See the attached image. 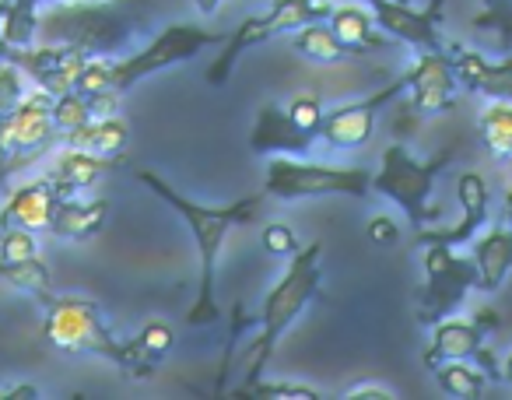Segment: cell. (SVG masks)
I'll use <instances>...</instances> for the list:
<instances>
[{"label": "cell", "instance_id": "cell-1", "mask_svg": "<svg viewBox=\"0 0 512 400\" xmlns=\"http://www.w3.org/2000/svg\"><path fill=\"white\" fill-rule=\"evenodd\" d=\"M137 179L162 200L165 208H172L183 225L190 229L193 243H197V299H193V309L186 313V320L193 327H211L218 323V253L221 243L232 229H242V225L253 222L267 204V193H246V197H235L232 204H197V200L183 197L172 183H165L158 172L137 169Z\"/></svg>", "mask_w": 512, "mask_h": 400}, {"label": "cell", "instance_id": "cell-2", "mask_svg": "<svg viewBox=\"0 0 512 400\" xmlns=\"http://www.w3.org/2000/svg\"><path fill=\"white\" fill-rule=\"evenodd\" d=\"M320 288H323V243H309V246H302L295 257H288V267H285V274H281V281L264 295L260 330H256L253 344H249V355H246V383H242V393H249L264 379V369L271 365L281 337H285L288 330H292V323L306 313V306L320 295Z\"/></svg>", "mask_w": 512, "mask_h": 400}, {"label": "cell", "instance_id": "cell-3", "mask_svg": "<svg viewBox=\"0 0 512 400\" xmlns=\"http://www.w3.org/2000/svg\"><path fill=\"white\" fill-rule=\"evenodd\" d=\"M43 337L53 348L67 351V355H99L106 362H113L120 372L134 379L155 376L158 362L141 351V344L130 337H116L109 330L102 309L92 299H74V295H50L46 299V320H43Z\"/></svg>", "mask_w": 512, "mask_h": 400}, {"label": "cell", "instance_id": "cell-4", "mask_svg": "<svg viewBox=\"0 0 512 400\" xmlns=\"http://www.w3.org/2000/svg\"><path fill=\"white\" fill-rule=\"evenodd\" d=\"M137 36L130 11L113 0H57L39 11V43L74 46L88 57H113L123 53Z\"/></svg>", "mask_w": 512, "mask_h": 400}, {"label": "cell", "instance_id": "cell-5", "mask_svg": "<svg viewBox=\"0 0 512 400\" xmlns=\"http://www.w3.org/2000/svg\"><path fill=\"white\" fill-rule=\"evenodd\" d=\"M453 162V148H442L435 158H414L404 144H390L383 151V162L372 172V190L379 197H386L390 204H397L404 211V218L411 222V229H425L428 222L439 218V208L432 204L435 183Z\"/></svg>", "mask_w": 512, "mask_h": 400}, {"label": "cell", "instance_id": "cell-6", "mask_svg": "<svg viewBox=\"0 0 512 400\" xmlns=\"http://www.w3.org/2000/svg\"><path fill=\"white\" fill-rule=\"evenodd\" d=\"M264 193L278 200H306L344 193L365 200L372 193V172L362 165H330L302 155H274L264 172Z\"/></svg>", "mask_w": 512, "mask_h": 400}, {"label": "cell", "instance_id": "cell-7", "mask_svg": "<svg viewBox=\"0 0 512 400\" xmlns=\"http://www.w3.org/2000/svg\"><path fill=\"white\" fill-rule=\"evenodd\" d=\"M330 8H334L330 0H274L264 15H249L232 36H225L221 53L214 57V64L207 67V85L225 88L242 53L253 50V46L271 43V39H278V36H288V32L302 29V25H309V22H327Z\"/></svg>", "mask_w": 512, "mask_h": 400}, {"label": "cell", "instance_id": "cell-8", "mask_svg": "<svg viewBox=\"0 0 512 400\" xmlns=\"http://www.w3.org/2000/svg\"><path fill=\"white\" fill-rule=\"evenodd\" d=\"M221 43H225V32L204 29V25H193V22H172L148 46H141V50L127 53L120 60H109V78H113L116 92L123 95L134 85H141L144 78H151V74L169 71L176 64H190L200 50Z\"/></svg>", "mask_w": 512, "mask_h": 400}, {"label": "cell", "instance_id": "cell-9", "mask_svg": "<svg viewBox=\"0 0 512 400\" xmlns=\"http://www.w3.org/2000/svg\"><path fill=\"white\" fill-rule=\"evenodd\" d=\"M64 141L53 123V95L32 88L8 116H0V183L53 151V144Z\"/></svg>", "mask_w": 512, "mask_h": 400}, {"label": "cell", "instance_id": "cell-10", "mask_svg": "<svg viewBox=\"0 0 512 400\" xmlns=\"http://www.w3.org/2000/svg\"><path fill=\"white\" fill-rule=\"evenodd\" d=\"M421 267H425V281L418 292V323L435 327L439 320L453 316L463 306V299L477 288V267L470 253L460 257L453 246L439 243L421 246Z\"/></svg>", "mask_w": 512, "mask_h": 400}, {"label": "cell", "instance_id": "cell-11", "mask_svg": "<svg viewBox=\"0 0 512 400\" xmlns=\"http://www.w3.org/2000/svg\"><path fill=\"white\" fill-rule=\"evenodd\" d=\"M495 323V316H477V320H439L432 327V344L425 351V365L435 369L442 362H477L481 372L488 379H502V365L495 362L491 348H484V337H488V327Z\"/></svg>", "mask_w": 512, "mask_h": 400}, {"label": "cell", "instance_id": "cell-12", "mask_svg": "<svg viewBox=\"0 0 512 400\" xmlns=\"http://www.w3.org/2000/svg\"><path fill=\"white\" fill-rule=\"evenodd\" d=\"M400 92H407L404 74H400V78H393L390 85H383L379 92L365 95V99L344 102V106L327 109V113H323V120H320V141H327L330 148H337V151L365 148V141H369L372 130H376L379 109L390 106Z\"/></svg>", "mask_w": 512, "mask_h": 400}, {"label": "cell", "instance_id": "cell-13", "mask_svg": "<svg viewBox=\"0 0 512 400\" xmlns=\"http://www.w3.org/2000/svg\"><path fill=\"white\" fill-rule=\"evenodd\" d=\"M376 18V29H383L390 39L411 46V50H446L442 43V11L446 0H428L425 8H414L411 0H365Z\"/></svg>", "mask_w": 512, "mask_h": 400}, {"label": "cell", "instance_id": "cell-14", "mask_svg": "<svg viewBox=\"0 0 512 400\" xmlns=\"http://www.w3.org/2000/svg\"><path fill=\"white\" fill-rule=\"evenodd\" d=\"M88 53L74 50V46H57V43H39V46H25V50L11 53V64L22 67L25 78L46 95H64L78 85V74L85 71Z\"/></svg>", "mask_w": 512, "mask_h": 400}, {"label": "cell", "instance_id": "cell-15", "mask_svg": "<svg viewBox=\"0 0 512 400\" xmlns=\"http://www.w3.org/2000/svg\"><path fill=\"white\" fill-rule=\"evenodd\" d=\"M404 81L407 92H411V106L421 116H442L453 109L460 81H456L453 64H449V50L418 53V60L404 71Z\"/></svg>", "mask_w": 512, "mask_h": 400}, {"label": "cell", "instance_id": "cell-16", "mask_svg": "<svg viewBox=\"0 0 512 400\" xmlns=\"http://www.w3.org/2000/svg\"><path fill=\"white\" fill-rule=\"evenodd\" d=\"M456 193H460V222L446 225V229H439V225L428 229L425 225V229L414 232V243L418 246L439 243V246H453L456 250V246H467L470 239L488 225V183H484L477 172H463Z\"/></svg>", "mask_w": 512, "mask_h": 400}, {"label": "cell", "instance_id": "cell-17", "mask_svg": "<svg viewBox=\"0 0 512 400\" xmlns=\"http://www.w3.org/2000/svg\"><path fill=\"white\" fill-rule=\"evenodd\" d=\"M449 64H453L456 81L467 92L512 102V53H505L502 60H488L481 50L449 46Z\"/></svg>", "mask_w": 512, "mask_h": 400}, {"label": "cell", "instance_id": "cell-18", "mask_svg": "<svg viewBox=\"0 0 512 400\" xmlns=\"http://www.w3.org/2000/svg\"><path fill=\"white\" fill-rule=\"evenodd\" d=\"M60 190L46 176L29 179L15 186L0 208V229H29V232H50L53 211H57Z\"/></svg>", "mask_w": 512, "mask_h": 400}, {"label": "cell", "instance_id": "cell-19", "mask_svg": "<svg viewBox=\"0 0 512 400\" xmlns=\"http://www.w3.org/2000/svg\"><path fill=\"white\" fill-rule=\"evenodd\" d=\"M316 141H320V137L295 127L288 109L274 106V102L260 106L253 130H249V148H253L256 155H309Z\"/></svg>", "mask_w": 512, "mask_h": 400}, {"label": "cell", "instance_id": "cell-20", "mask_svg": "<svg viewBox=\"0 0 512 400\" xmlns=\"http://www.w3.org/2000/svg\"><path fill=\"white\" fill-rule=\"evenodd\" d=\"M470 260L477 267V292L495 295L512 271V225H491L470 239Z\"/></svg>", "mask_w": 512, "mask_h": 400}, {"label": "cell", "instance_id": "cell-21", "mask_svg": "<svg viewBox=\"0 0 512 400\" xmlns=\"http://www.w3.org/2000/svg\"><path fill=\"white\" fill-rule=\"evenodd\" d=\"M120 158H102L92 155V151H81V148H64L53 165L46 169V179L60 190V197H74L78 190H88L95 186L109 169H116Z\"/></svg>", "mask_w": 512, "mask_h": 400}, {"label": "cell", "instance_id": "cell-22", "mask_svg": "<svg viewBox=\"0 0 512 400\" xmlns=\"http://www.w3.org/2000/svg\"><path fill=\"white\" fill-rule=\"evenodd\" d=\"M109 218V200L106 197H95V200H74V197H60L57 200V211H53V222L50 232L57 239H92L102 232Z\"/></svg>", "mask_w": 512, "mask_h": 400}, {"label": "cell", "instance_id": "cell-23", "mask_svg": "<svg viewBox=\"0 0 512 400\" xmlns=\"http://www.w3.org/2000/svg\"><path fill=\"white\" fill-rule=\"evenodd\" d=\"M127 141H130V127L123 116H99V120H88L78 130L64 134L67 148L92 151V155L102 158H120L127 151Z\"/></svg>", "mask_w": 512, "mask_h": 400}, {"label": "cell", "instance_id": "cell-24", "mask_svg": "<svg viewBox=\"0 0 512 400\" xmlns=\"http://www.w3.org/2000/svg\"><path fill=\"white\" fill-rule=\"evenodd\" d=\"M327 25L351 53H365V50H379L386 46V39L376 32V18L369 8H358V4H334L327 15Z\"/></svg>", "mask_w": 512, "mask_h": 400}, {"label": "cell", "instance_id": "cell-25", "mask_svg": "<svg viewBox=\"0 0 512 400\" xmlns=\"http://www.w3.org/2000/svg\"><path fill=\"white\" fill-rule=\"evenodd\" d=\"M292 46L299 57H306L309 64H320V67H334L355 57V53L330 32L327 22H309V25H302V29H295Z\"/></svg>", "mask_w": 512, "mask_h": 400}, {"label": "cell", "instance_id": "cell-26", "mask_svg": "<svg viewBox=\"0 0 512 400\" xmlns=\"http://www.w3.org/2000/svg\"><path fill=\"white\" fill-rule=\"evenodd\" d=\"M0 281H8L11 288L36 295V299H43V302L53 295V274H50V267H46L39 257L0 260Z\"/></svg>", "mask_w": 512, "mask_h": 400}, {"label": "cell", "instance_id": "cell-27", "mask_svg": "<svg viewBox=\"0 0 512 400\" xmlns=\"http://www.w3.org/2000/svg\"><path fill=\"white\" fill-rule=\"evenodd\" d=\"M477 127H481L484 148L505 162V158L512 155V102L491 99L488 109L481 113V123H477Z\"/></svg>", "mask_w": 512, "mask_h": 400}, {"label": "cell", "instance_id": "cell-28", "mask_svg": "<svg viewBox=\"0 0 512 400\" xmlns=\"http://www.w3.org/2000/svg\"><path fill=\"white\" fill-rule=\"evenodd\" d=\"M36 32H39V4L36 0H11L8 15L0 22V39L15 50L25 46H36Z\"/></svg>", "mask_w": 512, "mask_h": 400}, {"label": "cell", "instance_id": "cell-29", "mask_svg": "<svg viewBox=\"0 0 512 400\" xmlns=\"http://www.w3.org/2000/svg\"><path fill=\"white\" fill-rule=\"evenodd\" d=\"M432 372H435V383L442 386V393L460 400H477L484 393V383H488V376L467 362H442Z\"/></svg>", "mask_w": 512, "mask_h": 400}, {"label": "cell", "instance_id": "cell-30", "mask_svg": "<svg viewBox=\"0 0 512 400\" xmlns=\"http://www.w3.org/2000/svg\"><path fill=\"white\" fill-rule=\"evenodd\" d=\"M474 32L484 39H491V46L502 53H512V0L509 4H495V8H484V15H477Z\"/></svg>", "mask_w": 512, "mask_h": 400}, {"label": "cell", "instance_id": "cell-31", "mask_svg": "<svg viewBox=\"0 0 512 400\" xmlns=\"http://www.w3.org/2000/svg\"><path fill=\"white\" fill-rule=\"evenodd\" d=\"M92 120V106H88V99L81 92H64L53 99V123H57L60 137L71 134V130H78L81 123Z\"/></svg>", "mask_w": 512, "mask_h": 400}, {"label": "cell", "instance_id": "cell-32", "mask_svg": "<svg viewBox=\"0 0 512 400\" xmlns=\"http://www.w3.org/2000/svg\"><path fill=\"white\" fill-rule=\"evenodd\" d=\"M25 95H29V78H25V71L8 64V60H0V116H8Z\"/></svg>", "mask_w": 512, "mask_h": 400}, {"label": "cell", "instance_id": "cell-33", "mask_svg": "<svg viewBox=\"0 0 512 400\" xmlns=\"http://www.w3.org/2000/svg\"><path fill=\"white\" fill-rule=\"evenodd\" d=\"M137 344H141V351L148 358H155V362H162L165 355L172 351V344H176V334H172V327L169 323H162V320H151V323H144L141 327V334L134 337Z\"/></svg>", "mask_w": 512, "mask_h": 400}, {"label": "cell", "instance_id": "cell-34", "mask_svg": "<svg viewBox=\"0 0 512 400\" xmlns=\"http://www.w3.org/2000/svg\"><path fill=\"white\" fill-rule=\"evenodd\" d=\"M39 257V239L29 229H0V260Z\"/></svg>", "mask_w": 512, "mask_h": 400}, {"label": "cell", "instance_id": "cell-35", "mask_svg": "<svg viewBox=\"0 0 512 400\" xmlns=\"http://www.w3.org/2000/svg\"><path fill=\"white\" fill-rule=\"evenodd\" d=\"M249 397H260V400H320V393L306 383H260L249 390Z\"/></svg>", "mask_w": 512, "mask_h": 400}, {"label": "cell", "instance_id": "cell-36", "mask_svg": "<svg viewBox=\"0 0 512 400\" xmlns=\"http://www.w3.org/2000/svg\"><path fill=\"white\" fill-rule=\"evenodd\" d=\"M288 116H292L295 127H302L306 134L320 137V120H323L320 99H313V95H299V99H292V106H288Z\"/></svg>", "mask_w": 512, "mask_h": 400}, {"label": "cell", "instance_id": "cell-37", "mask_svg": "<svg viewBox=\"0 0 512 400\" xmlns=\"http://www.w3.org/2000/svg\"><path fill=\"white\" fill-rule=\"evenodd\" d=\"M264 250L274 253V257H295L302 246H299V236H295L285 222H271L264 229Z\"/></svg>", "mask_w": 512, "mask_h": 400}, {"label": "cell", "instance_id": "cell-38", "mask_svg": "<svg viewBox=\"0 0 512 400\" xmlns=\"http://www.w3.org/2000/svg\"><path fill=\"white\" fill-rule=\"evenodd\" d=\"M365 232H369V239H372V243H379V246H393L400 239V225L393 222L390 215H372L369 229H365Z\"/></svg>", "mask_w": 512, "mask_h": 400}, {"label": "cell", "instance_id": "cell-39", "mask_svg": "<svg viewBox=\"0 0 512 400\" xmlns=\"http://www.w3.org/2000/svg\"><path fill=\"white\" fill-rule=\"evenodd\" d=\"M344 400H397V393L383 383H358V386H348Z\"/></svg>", "mask_w": 512, "mask_h": 400}, {"label": "cell", "instance_id": "cell-40", "mask_svg": "<svg viewBox=\"0 0 512 400\" xmlns=\"http://www.w3.org/2000/svg\"><path fill=\"white\" fill-rule=\"evenodd\" d=\"M0 400H39V390L32 383H15L8 390H0Z\"/></svg>", "mask_w": 512, "mask_h": 400}, {"label": "cell", "instance_id": "cell-41", "mask_svg": "<svg viewBox=\"0 0 512 400\" xmlns=\"http://www.w3.org/2000/svg\"><path fill=\"white\" fill-rule=\"evenodd\" d=\"M218 8H221V0H197V11H200V15H207V18L218 15Z\"/></svg>", "mask_w": 512, "mask_h": 400}, {"label": "cell", "instance_id": "cell-42", "mask_svg": "<svg viewBox=\"0 0 512 400\" xmlns=\"http://www.w3.org/2000/svg\"><path fill=\"white\" fill-rule=\"evenodd\" d=\"M502 379L512 386V351H509V358H505V362H502Z\"/></svg>", "mask_w": 512, "mask_h": 400}, {"label": "cell", "instance_id": "cell-43", "mask_svg": "<svg viewBox=\"0 0 512 400\" xmlns=\"http://www.w3.org/2000/svg\"><path fill=\"white\" fill-rule=\"evenodd\" d=\"M505 222L512 225V183H509V190H505Z\"/></svg>", "mask_w": 512, "mask_h": 400}, {"label": "cell", "instance_id": "cell-44", "mask_svg": "<svg viewBox=\"0 0 512 400\" xmlns=\"http://www.w3.org/2000/svg\"><path fill=\"white\" fill-rule=\"evenodd\" d=\"M11 53H15V46H8L4 39H0V60H8V64H11Z\"/></svg>", "mask_w": 512, "mask_h": 400}, {"label": "cell", "instance_id": "cell-45", "mask_svg": "<svg viewBox=\"0 0 512 400\" xmlns=\"http://www.w3.org/2000/svg\"><path fill=\"white\" fill-rule=\"evenodd\" d=\"M8 4L11 0H0V22H4V15H8Z\"/></svg>", "mask_w": 512, "mask_h": 400}, {"label": "cell", "instance_id": "cell-46", "mask_svg": "<svg viewBox=\"0 0 512 400\" xmlns=\"http://www.w3.org/2000/svg\"><path fill=\"white\" fill-rule=\"evenodd\" d=\"M495 4H509V0H484V8H495Z\"/></svg>", "mask_w": 512, "mask_h": 400}, {"label": "cell", "instance_id": "cell-47", "mask_svg": "<svg viewBox=\"0 0 512 400\" xmlns=\"http://www.w3.org/2000/svg\"><path fill=\"white\" fill-rule=\"evenodd\" d=\"M36 4H39V8H43V4H57V0H36Z\"/></svg>", "mask_w": 512, "mask_h": 400}, {"label": "cell", "instance_id": "cell-48", "mask_svg": "<svg viewBox=\"0 0 512 400\" xmlns=\"http://www.w3.org/2000/svg\"><path fill=\"white\" fill-rule=\"evenodd\" d=\"M505 162H509V169H512V155H509V158H505Z\"/></svg>", "mask_w": 512, "mask_h": 400}]
</instances>
